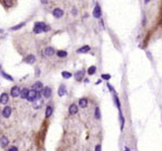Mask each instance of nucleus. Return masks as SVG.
<instances>
[{"label": "nucleus", "instance_id": "nucleus-16", "mask_svg": "<svg viewBox=\"0 0 162 151\" xmlns=\"http://www.w3.org/2000/svg\"><path fill=\"white\" fill-rule=\"evenodd\" d=\"M53 107L52 106H48L47 108H46V110H45V117L46 118H49V117L53 115Z\"/></svg>", "mask_w": 162, "mask_h": 151}, {"label": "nucleus", "instance_id": "nucleus-6", "mask_svg": "<svg viewBox=\"0 0 162 151\" xmlns=\"http://www.w3.org/2000/svg\"><path fill=\"white\" fill-rule=\"evenodd\" d=\"M11 111H12V110H11V107H8V106L5 107L2 110V116L5 117V118H9L10 115H11Z\"/></svg>", "mask_w": 162, "mask_h": 151}, {"label": "nucleus", "instance_id": "nucleus-28", "mask_svg": "<svg viewBox=\"0 0 162 151\" xmlns=\"http://www.w3.org/2000/svg\"><path fill=\"white\" fill-rule=\"evenodd\" d=\"M95 118H96V119H100L101 118V112H100V108H98V107L95 108Z\"/></svg>", "mask_w": 162, "mask_h": 151}, {"label": "nucleus", "instance_id": "nucleus-36", "mask_svg": "<svg viewBox=\"0 0 162 151\" xmlns=\"http://www.w3.org/2000/svg\"><path fill=\"white\" fill-rule=\"evenodd\" d=\"M124 151H130V149L127 148V147H125V148H124Z\"/></svg>", "mask_w": 162, "mask_h": 151}, {"label": "nucleus", "instance_id": "nucleus-11", "mask_svg": "<svg viewBox=\"0 0 162 151\" xmlns=\"http://www.w3.org/2000/svg\"><path fill=\"white\" fill-rule=\"evenodd\" d=\"M28 92H29V89L28 88H24V89H21L20 90V98L21 99H26L27 98V96H28Z\"/></svg>", "mask_w": 162, "mask_h": 151}, {"label": "nucleus", "instance_id": "nucleus-21", "mask_svg": "<svg viewBox=\"0 0 162 151\" xmlns=\"http://www.w3.org/2000/svg\"><path fill=\"white\" fill-rule=\"evenodd\" d=\"M56 53H57V56H58L59 58H65L67 56V52L65 51V50H58Z\"/></svg>", "mask_w": 162, "mask_h": 151}, {"label": "nucleus", "instance_id": "nucleus-4", "mask_svg": "<svg viewBox=\"0 0 162 151\" xmlns=\"http://www.w3.org/2000/svg\"><path fill=\"white\" fill-rule=\"evenodd\" d=\"M63 15H64V11H63L60 8H55L53 10V16L55 18H62Z\"/></svg>", "mask_w": 162, "mask_h": 151}, {"label": "nucleus", "instance_id": "nucleus-1", "mask_svg": "<svg viewBox=\"0 0 162 151\" xmlns=\"http://www.w3.org/2000/svg\"><path fill=\"white\" fill-rule=\"evenodd\" d=\"M26 99L28 101H30V102H34L36 99H40V91H36L34 89H31L28 92V96H27Z\"/></svg>", "mask_w": 162, "mask_h": 151}, {"label": "nucleus", "instance_id": "nucleus-35", "mask_svg": "<svg viewBox=\"0 0 162 151\" xmlns=\"http://www.w3.org/2000/svg\"><path fill=\"white\" fill-rule=\"evenodd\" d=\"M36 76H39V70H38V69L36 70Z\"/></svg>", "mask_w": 162, "mask_h": 151}, {"label": "nucleus", "instance_id": "nucleus-26", "mask_svg": "<svg viewBox=\"0 0 162 151\" xmlns=\"http://www.w3.org/2000/svg\"><path fill=\"white\" fill-rule=\"evenodd\" d=\"M62 76H63V78H65V79H69V78L72 77V73L71 72H68V71H63Z\"/></svg>", "mask_w": 162, "mask_h": 151}, {"label": "nucleus", "instance_id": "nucleus-5", "mask_svg": "<svg viewBox=\"0 0 162 151\" xmlns=\"http://www.w3.org/2000/svg\"><path fill=\"white\" fill-rule=\"evenodd\" d=\"M55 49L53 48V47H47V48H45V50H44V53H45V56H48V57H52V56L55 55Z\"/></svg>", "mask_w": 162, "mask_h": 151}, {"label": "nucleus", "instance_id": "nucleus-9", "mask_svg": "<svg viewBox=\"0 0 162 151\" xmlns=\"http://www.w3.org/2000/svg\"><path fill=\"white\" fill-rule=\"evenodd\" d=\"M42 96L45 97V98H49V97L52 96V89L49 87H46V88H44L42 90Z\"/></svg>", "mask_w": 162, "mask_h": 151}, {"label": "nucleus", "instance_id": "nucleus-10", "mask_svg": "<svg viewBox=\"0 0 162 151\" xmlns=\"http://www.w3.org/2000/svg\"><path fill=\"white\" fill-rule=\"evenodd\" d=\"M8 143H9V140H8V138H7L6 135H2V137H0V145H1V147H7L8 146Z\"/></svg>", "mask_w": 162, "mask_h": 151}, {"label": "nucleus", "instance_id": "nucleus-20", "mask_svg": "<svg viewBox=\"0 0 162 151\" xmlns=\"http://www.w3.org/2000/svg\"><path fill=\"white\" fill-rule=\"evenodd\" d=\"M42 104V99H36L35 101H34V108H35V109H39Z\"/></svg>", "mask_w": 162, "mask_h": 151}, {"label": "nucleus", "instance_id": "nucleus-8", "mask_svg": "<svg viewBox=\"0 0 162 151\" xmlns=\"http://www.w3.org/2000/svg\"><path fill=\"white\" fill-rule=\"evenodd\" d=\"M68 111H69V115H76V113L78 112V107L75 104V103H72L71 106H69V109H68Z\"/></svg>", "mask_w": 162, "mask_h": 151}, {"label": "nucleus", "instance_id": "nucleus-30", "mask_svg": "<svg viewBox=\"0 0 162 151\" xmlns=\"http://www.w3.org/2000/svg\"><path fill=\"white\" fill-rule=\"evenodd\" d=\"M3 3H5L7 7H11V6H12V2H11L10 0H5V1H3Z\"/></svg>", "mask_w": 162, "mask_h": 151}, {"label": "nucleus", "instance_id": "nucleus-13", "mask_svg": "<svg viewBox=\"0 0 162 151\" xmlns=\"http://www.w3.org/2000/svg\"><path fill=\"white\" fill-rule=\"evenodd\" d=\"M8 100H9V96L7 94V93L3 92L1 96H0V103H2V104H5V103L8 102Z\"/></svg>", "mask_w": 162, "mask_h": 151}, {"label": "nucleus", "instance_id": "nucleus-15", "mask_svg": "<svg viewBox=\"0 0 162 151\" xmlns=\"http://www.w3.org/2000/svg\"><path fill=\"white\" fill-rule=\"evenodd\" d=\"M35 61H36V58H35V56L34 55H29L26 59H25V62H27V63H29V64L35 63Z\"/></svg>", "mask_w": 162, "mask_h": 151}, {"label": "nucleus", "instance_id": "nucleus-3", "mask_svg": "<svg viewBox=\"0 0 162 151\" xmlns=\"http://www.w3.org/2000/svg\"><path fill=\"white\" fill-rule=\"evenodd\" d=\"M101 16H102V10H101L100 5L96 3V6H95L94 10H93V17L94 18H101Z\"/></svg>", "mask_w": 162, "mask_h": 151}, {"label": "nucleus", "instance_id": "nucleus-19", "mask_svg": "<svg viewBox=\"0 0 162 151\" xmlns=\"http://www.w3.org/2000/svg\"><path fill=\"white\" fill-rule=\"evenodd\" d=\"M32 89L34 90H39V91H42L40 89H42V83L40 82V81H38V82H36V83H34V86H32Z\"/></svg>", "mask_w": 162, "mask_h": 151}, {"label": "nucleus", "instance_id": "nucleus-18", "mask_svg": "<svg viewBox=\"0 0 162 151\" xmlns=\"http://www.w3.org/2000/svg\"><path fill=\"white\" fill-rule=\"evenodd\" d=\"M65 93H66V87H65L64 84H60V87L58 89V96L63 97V96H65Z\"/></svg>", "mask_w": 162, "mask_h": 151}, {"label": "nucleus", "instance_id": "nucleus-24", "mask_svg": "<svg viewBox=\"0 0 162 151\" xmlns=\"http://www.w3.org/2000/svg\"><path fill=\"white\" fill-rule=\"evenodd\" d=\"M120 111V121H121V130H123L124 128V117L123 115H122V111L121 110H119Z\"/></svg>", "mask_w": 162, "mask_h": 151}, {"label": "nucleus", "instance_id": "nucleus-7", "mask_svg": "<svg viewBox=\"0 0 162 151\" xmlns=\"http://www.w3.org/2000/svg\"><path fill=\"white\" fill-rule=\"evenodd\" d=\"M10 94H11V97H13V98H16V97H18L20 94V89L18 87H12L11 88V90H10Z\"/></svg>", "mask_w": 162, "mask_h": 151}, {"label": "nucleus", "instance_id": "nucleus-27", "mask_svg": "<svg viewBox=\"0 0 162 151\" xmlns=\"http://www.w3.org/2000/svg\"><path fill=\"white\" fill-rule=\"evenodd\" d=\"M24 26H25V22H21V23H19V25H17V26L11 27V30H18V29H20V28H23Z\"/></svg>", "mask_w": 162, "mask_h": 151}, {"label": "nucleus", "instance_id": "nucleus-17", "mask_svg": "<svg viewBox=\"0 0 162 151\" xmlns=\"http://www.w3.org/2000/svg\"><path fill=\"white\" fill-rule=\"evenodd\" d=\"M90 50H91L90 46H84V47H82V48L77 49V52H78V53H85V52H88Z\"/></svg>", "mask_w": 162, "mask_h": 151}, {"label": "nucleus", "instance_id": "nucleus-12", "mask_svg": "<svg viewBox=\"0 0 162 151\" xmlns=\"http://www.w3.org/2000/svg\"><path fill=\"white\" fill-rule=\"evenodd\" d=\"M75 79H76V81H81L83 80V78H84V71L81 70V71H77L76 73H75Z\"/></svg>", "mask_w": 162, "mask_h": 151}, {"label": "nucleus", "instance_id": "nucleus-25", "mask_svg": "<svg viewBox=\"0 0 162 151\" xmlns=\"http://www.w3.org/2000/svg\"><path fill=\"white\" fill-rule=\"evenodd\" d=\"M114 101H115V104H116L117 109H119V110H121V103H120V100H119V97H117L116 94L114 96Z\"/></svg>", "mask_w": 162, "mask_h": 151}, {"label": "nucleus", "instance_id": "nucleus-33", "mask_svg": "<svg viewBox=\"0 0 162 151\" xmlns=\"http://www.w3.org/2000/svg\"><path fill=\"white\" fill-rule=\"evenodd\" d=\"M107 87H108V89H110V91H112V92H114V88L111 86L110 83H107Z\"/></svg>", "mask_w": 162, "mask_h": 151}, {"label": "nucleus", "instance_id": "nucleus-14", "mask_svg": "<svg viewBox=\"0 0 162 151\" xmlns=\"http://www.w3.org/2000/svg\"><path fill=\"white\" fill-rule=\"evenodd\" d=\"M87 103H88L87 98H81V99H79V102H78V104H79V107H81V108H86V107H87Z\"/></svg>", "mask_w": 162, "mask_h": 151}, {"label": "nucleus", "instance_id": "nucleus-2", "mask_svg": "<svg viewBox=\"0 0 162 151\" xmlns=\"http://www.w3.org/2000/svg\"><path fill=\"white\" fill-rule=\"evenodd\" d=\"M45 27H46V25L44 22H36L35 26H34V32L35 33H40V32L44 31Z\"/></svg>", "mask_w": 162, "mask_h": 151}, {"label": "nucleus", "instance_id": "nucleus-23", "mask_svg": "<svg viewBox=\"0 0 162 151\" xmlns=\"http://www.w3.org/2000/svg\"><path fill=\"white\" fill-rule=\"evenodd\" d=\"M0 74H1V76H2L3 78H6V79H8V80L13 81V78L11 77V76H9V74H7L6 72H5V71H1V72H0Z\"/></svg>", "mask_w": 162, "mask_h": 151}, {"label": "nucleus", "instance_id": "nucleus-34", "mask_svg": "<svg viewBox=\"0 0 162 151\" xmlns=\"http://www.w3.org/2000/svg\"><path fill=\"white\" fill-rule=\"evenodd\" d=\"M72 12H73V15H76V13H77V11H76V9H73V11H72Z\"/></svg>", "mask_w": 162, "mask_h": 151}, {"label": "nucleus", "instance_id": "nucleus-29", "mask_svg": "<svg viewBox=\"0 0 162 151\" xmlns=\"http://www.w3.org/2000/svg\"><path fill=\"white\" fill-rule=\"evenodd\" d=\"M102 79H104V80H110L111 76L110 74H106V73H103L102 74Z\"/></svg>", "mask_w": 162, "mask_h": 151}, {"label": "nucleus", "instance_id": "nucleus-31", "mask_svg": "<svg viewBox=\"0 0 162 151\" xmlns=\"http://www.w3.org/2000/svg\"><path fill=\"white\" fill-rule=\"evenodd\" d=\"M8 151H18V148H17V147H15V146H12V147H10Z\"/></svg>", "mask_w": 162, "mask_h": 151}, {"label": "nucleus", "instance_id": "nucleus-22", "mask_svg": "<svg viewBox=\"0 0 162 151\" xmlns=\"http://www.w3.org/2000/svg\"><path fill=\"white\" fill-rule=\"evenodd\" d=\"M95 72H96V67H95V66H91V67L88 68L87 73L90 74V76H92V74H94Z\"/></svg>", "mask_w": 162, "mask_h": 151}, {"label": "nucleus", "instance_id": "nucleus-32", "mask_svg": "<svg viewBox=\"0 0 162 151\" xmlns=\"http://www.w3.org/2000/svg\"><path fill=\"white\" fill-rule=\"evenodd\" d=\"M102 150V147H101V145H97L96 147H95V151H101Z\"/></svg>", "mask_w": 162, "mask_h": 151}]
</instances>
